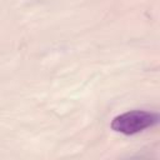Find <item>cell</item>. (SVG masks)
Wrapping results in <instances>:
<instances>
[{
    "label": "cell",
    "instance_id": "obj_1",
    "mask_svg": "<svg viewBox=\"0 0 160 160\" xmlns=\"http://www.w3.org/2000/svg\"><path fill=\"white\" fill-rule=\"evenodd\" d=\"M159 122V115L156 112L132 110L118 115L111 121V129L124 135H134L148 128H151Z\"/></svg>",
    "mask_w": 160,
    "mask_h": 160
}]
</instances>
